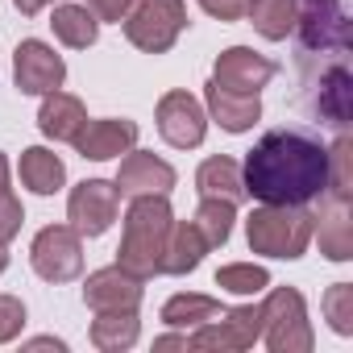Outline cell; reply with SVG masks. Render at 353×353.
I'll use <instances>...</instances> for the list:
<instances>
[{"mask_svg":"<svg viewBox=\"0 0 353 353\" xmlns=\"http://www.w3.org/2000/svg\"><path fill=\"white\" fill-rule=\"evenodd\" d=\"M63 179H67V166H63L59 154H50V150H42V145H34V150L21 154V183H26L30 192L54 196V192L63 188Z\"/></svg>","mask_w":353,"mask_h":353,"instance_id":"d6986e66","label":"cell"},{"mask_svg":"<svg viewBox=\"0 0 353 353\" xmlns=\"http://www.w3.org/2000/svg\"><path fill=\"white\" fill-rule=\"evenodd\" d=\"M83 303L92 312H137V303H141V279L129 274L125 266H104V270L88 274Z\"/></svg>","mask_w":353,"mask_h":353,"instance_id":"8fae6325","label":"cell"},{"mask_svg":"<svg viewBox=\"0 0 353 353\" xmlns=\"http://www.w3.org/2000/svg\"><path fill=\"white\" fill-rule=\"evenodd\" d=\"M83 121H88V112H83V104H79L75 96H67V92H46L42 112H38V125H42L46 137H54V141H75V133L83 129Z\"/></svg>","mask_w":353,"mask_h":353,"instance_id":"ac0fdd59","label":"cell"},{"mask_svg":"<svg viewBox=\"0 0 353 353\" xmlns=\"http://www.w3.org/2000/svg\"><path fill=\"white\" fill-rule=\"evenodd\" d=\"M154 349H188V336H162L154 341Z\"/></svg>","mask_w":353,"mask_h":353,"instance_id":"e575fe53","label":"cell"},{"mask_svg":"<svg viewBox=\"0 0 353 353\" xmlns=\"http://www.w3.org/2000/svg\"><path fill=\"white\" fill-rule=\"evenodd\" d=\"M137 141V125L133 121H83V129L75 133V150L92 162L117 158Z\"/></svg>","mask_w":353,"mask_h":353,"instance_id":"9a60e30c","label":"cell"},{"mask_svg":"<svg viewBox=\"0 0 353 353\" xmlns=\"http://www.w3.org/2000/svg\"><path fill=\"white\" fill-rule=\"evenodd\" d=\"M183 26H188L183 0H133V9L125 13V38L145 54L170 50Z\"/></svg>","mask_w":353,"mask_h":353,"instance_id":"277c9868","label":"cell"},{"mask_svg":"<svg viewBox=\"0 0 353 353\" xmlns=\"http://www.w3.org/2000/svg\"><path fill=\"white\" fill-rule=\"evenodd\" d=\"M50 26H54V34H59L67 46H75V50L92 46L96 34H100V21H96L83 5H59L54 17H50Z\"/></svg>","mask_w":353,"mask_h":353,"instance_id":"603a6c76","label":"cell"},{"mask_svg":"<svg viewBox=\"0 0 353 353\" xmlns=\"http://www.w3.org/2000/svg\"><path fill=\"white\" fill-rule=\"evenodd\" d=\"M9 196V162H5V154H0V200Z\"/></svg>","mask_w":353,"mask_h":353,"instance_id":"d590c367","label":"cell"},{"mask_svg":"<svg viewBox=\"0 0 353 353\" xmlns=\"http://www.w3.org/2000/svg\"><path fill=\"white\" fill-rule=\"evenodd\" d=\"M21 221H26V212H21V204H17V196L9 192L5 200H0V245H9V241L21 233Z\"/></svg>","mask_w":353,"mask_h":353,"instance_id":"1f68e13d","label":"cell"},{"mask_svg":"<svg viewBox=\"0 0 353 353\" xmlns=\"http://www.w3.org/2000/svg\"><path fill=\"white\" fill-rule=\"evenodd\" d=\"M349 108H353V83H349V71L345 67H332L320 83V112L336 125L349 121Z\"/></svg>","mask_w":353,"mask_h":353,"instance_id":"4316f807","label":"cell"},{"mask_svg":"<svg viewBox=\"0 0 353 353\" xmlns=\"http://www.w3.org/2000/svg\"><path fill=\"white\" fill-rule=\"evenodd\" d=\"M221 316V303L208 299V295H174L166 299L162 307V320L170 328H188V324H204V320H216Z\"/></svg>","mask_w":353,"mask_h":353,"instance_id":"484cf974","label":"cell"},{"mask_svg":"<svg viewBox=\"0 0 353 353\" xmlns=\"http://www.w3.org/2000/svg\"><path fill=\"white\" fill-rule=\"evenodd\" d=\"M270 75H274V63L262 59V54L250 50V46L225 50V54L216 59V67H212V83H216V88H229V92H258V88H266Z\"/></svg>","mask_w":353,"mask_h":353,"instance_id":"5bb4252c","label":"cell"},{"mask_svg":"<svg viewBox=\"0 0 353 353\" xmlns=\"http://www.w3.org/2000/svg\"><path fill=\"white\" fill-rule=\"evenodd\" d=\"M200 5H204V13H212L221 21H237V17H245L250 0H200Z\"/></svg>","mask_w":353,"mask_h":353,"instance_id":"836d02e7","label":"cell"},{"mask_svg":"<svg viewBox=\"0 0 353 353\" xmlns=\"http://www.w3.org/2000/svg\"><path fill=\"white\" fill-rule=\"evenodd\" d=\"M295 30L307 50H345L353 26L341 0H295Z\"/></svg>","mask_w":353,"mask_h":353,"instance_id":"8992f818","label":"cell"},{"mask_svg":"<svg viewBox=\"0 0 353 353\" xmlns=\"http://www.w3.org/2000/svg\"><path fill=\"white\" fill-rule=\"evenodd\" d=\"M262 332H266L270 353H307L312 349L307 307H303V295L295 287H279L262 303Z\"/></svg>","mask_w":353,"mask_h":353,"instance_id":"5b68a950","label":"cell"},{"mask_svg":"<svg viewBox=\"0 0 353 353\" xmlns=\"http://www.w3.org/2000/svg\"><path fill=\"white\" fill-rule=\"evenodd\" d=\"M117 204H121V196H117L112 183H104V179L79 183V188L71 192V200H67L71 229H75L79 237H100V233L117 221Z\"/></svg>","mask_w":353,"mask_h":353,"instance_id":"ba28073f","label":"cell"},{"mask_svg":"<svg viewBox=\"0 0 353 353\" xmlns=\"http://www.w3.org/2000/svg\"><path fill=\"white\" fill-rule=\"evenodd\" d=\"M204 254H208V241H204V233L196 229V221H179V225H170V237H166L162 270H158V274H188V270L200 266Z\"/></svg>","mask_w":353,"mask_h":353,"instance_id":"2e32d148","label":"cell"},{"mask_svg":"<svg viewBox=\"0 0 353 353\" xmlns=\"http://www.w3.org/2000/svg\"><path fill=\"white\" fill-rule=\"evenodd\" d=\"M170 225H174V216H170L166 196H133L129 216H125V237H121V250H117V258H121L117 266H125L137 279L158 274Z\"/></svg>","mask_w":353,"mask_h":353,"instance_id":"7a4b0ae2","label":"cell"},{"mask_svg":"<svg viewBox=\"0 0 353 353\" xmlns=\"http://www.w3.org/2000/svg\"><path fill=\"white\" fill-rule=\"evenodd\" d=\"M266 283H270V274H266L262 266H250V262H241V266H221V270H216V287H221V291H233V295H258Z\"/></svg>","mask_w":353,"mask_h":353,"instance_id":"83f0119b","label":"cell"},{"mask_svg":"<svg viewBox=\"0 0 353 353\" xmlns=\"http://www.w3.org/2000/svg\"><path fill=\"white\" fill-rule=\"evenodd\" d=\"M34 270L46 279V283H71L79 279L83 270V245H79V233L71 225H50L34 237Z\"/></svg>","mask_w":353,"mask_h":353,"instance_id":"52a82bcc","label":"cell"},{"mask_svg":"<svg viewBox=\"0 0 353 353\" xmlns=\"http://www.w3.org/2000/svg\"><path fill=\"white\" fill-rule=\"evenodd\" d=\"M196 188H200V196H216V200H229V204H237L245 196L241 166L233 158H208L196 174Z\"/></svg>","mask_w":353,"mask_h":353,"instance_id":"ffe728a7","label":"cell"},{"mask_svg":"<svg viewBox=\"0 0 353 353\" xmlns=\"http://www.w3.org/2000/svg\"><path fill=\"white\" fill-rule=\"evenodd\" d=\"M241 183L262 204H307L328 192V150L303 133H266L241 170Z\"/></svg>","mask_w":353,"mask_h":353,"instance_id":"6da1fadb","label":"cell"},{"mask_svg":"<svg viewBox=\"0 0 353 353\" xmlns=\"http://www.w3.org/2000/svg\"><path fill=\"white\" fill-rule=\"evenodd\" d=\"M137 312H96V324H92V345L104 349V353H121L137 341Z\"/></svg>","mask_w":353,"mask_h":353,"instance_id":"44dd1931","label":"cell"},{"mask_svg":"<svg viewBox=\"0 0 353 353\" xmlns=\"http://www.w3.org/2000/svg\"><path fill=\"white\" fill-rule=\"evenodd\" d=\"M316 233V216L303 204H266L245 221V237L254 254L266 258H299Z\"/></svg>","mask_w":353,"mask_h":353,"instance_id":"3957f363","label":"cell"},{"mask_svg":"<svg viewBox=\"0 0 353 353\" xmlns=\"http://www.w3.org/2000/svg\"><path fill=\"white\" fill-rule=\"evenodd\" d=\"M46 5H50V0H17L21 13H38V9H46Z\"/></svg>","mask_w":353,"mask_h":353,"instance_id":"8d00e7d4","label":"cell"},{"mask_svg":"<svg viewBox=\"0 0 353 353\" xmlns=\"http://www.w3.org/2000/svg\"><path fill=\"white\" fill-rule=\"evenodd\" d=\"M204 129H208V121H204V108H200V100L192 92H166L158 100V133H162V141L179 145V150H192V145L204 141Z\"/></svg>","mask_w":353,"mask_h":353,"instance_id":"9c48e42d","label":"cell"},{"mask_svg":"<svg viewBox=\"0 0 353 353\" xmlns=\"http://www.w3.org/2000/svg\"><path fill=\"white\" fill-rule=\"evenodd\" d=\"M208 108L221 121V129L229 133H245L258 117H262V100L258 92H229V88H208Z\"/></svg>","mask_w":353,"mask_h":353,"instance_id":"e0dca14e","label":"cell"},{"mask_svg":"<svg viewBox=\"0 0 353 353\" xmlns=\"http://www.w3.org/2000/svg\"><path fill=\"white\" fill-rule=\"evenodd\" d=\"M129 9H133V0H88V13L100 21H125Z\"/></svg>","mask_w":353,"mask_h":353,"instance_id":"d6a6232c","label":"cell"},{"mask_svg":"<svg viewBox=\"0 0 353 353\" xmlns=\"http://www.w3.org/2000/svg\"><path fill=\"white\" fill-rule=\"evenodd\" d=\"M320 254H328L332 262L353 258V221H349L345 204L320 212Z\"/></svg>","mask_w":353,"mask_h":353,"instance_id":"cb8c5ba5","label":"cell"},{"mask_svg":"<svg viewBox=\"0 0 353 353\" xmlns=\"http://www.w3.org/2000/svg\"><path fill=\"white\" fill-rule=\"evenodd\" d=\"M349 158H353V141L341 137L328 154V188H332V200L336 204H349V183H353V174H349Z\"/></svg>","mask_w":353,"mask_h":353,"instance_id":"f1b7e54d","label":"cell"},{"mask_svg":"<svg viewBox=\"0 0 353 353\" xmlns=\"http://www.w3.org/2000/svg\"><path fill=\"white\" fill-rule=\"evenodd\" d=\"M13 71H17V88H21L26 96L59 92V88H63V79H67L63 59H59L46 42H38V38H30V42H21V46H17Z\"/></svg>","mask_w":353,"mask_h":353,"instance_id":"30bf717a","label":"cell"},{"mask_svg":"<svg viewBox=\"0 0 353 353\" xmlns=\"http://www.w3.org/2000/svg\"><path fill=\"white\" fill-rule=\"evenodd\" d=\"M5 266H9V254H5V245H0V274H5Z\"/></svg>","mask_w":353,"mask_h":353,"instance_id":"74e56055","label":"cell"},{"mask_svg":"<svg viewBox=\"0 0 353 353\" xmlns=\"http://www.w3.org/2000/svg\"><path fill=\"white\" fill-rule=\"evenodd\" d=\"M233 221H237V204L216 200V196H204V204H200V212H196V229L204 233L208 250H216V245H225V241H229Z\"/></svg>","mask_w":353,"mask_h":353,"instance_id":"d4e9b609","label":"cell"},{"mask_svg":"<svg viewBox=\"0 0 353 353\" xmlns=\"http://www.w3.org/2000/svg\"><path fill=\"white\" fill-rule=\"evenodd\" d=\"M21 324H26V307H21V299H17V295H0V345L13 341V336L21 332Z\"/></svg>","mask_w":353,"mask_h":353,"instance_id":"4dcf8cb0","label":"cell"},{"mask_svg":"<svg viewBox=\"0 0 353 353\" xmlns=\"http://www.w3.org/2000/svg\"><path fill=\"white\" fill-rule=\"evenodd\" d=\"M324 316H328V324H332L341 336L353 332V287H349V283L328 287V295H324Z\"/></svg>","mask_w":353,"mask_h":353,"instance_id":"f546056e","label":"cell"},{"mask_svg":"<svg viewBox=\"0 0 353 353\" xmlns=\"http://www.w3.org/2000/svg\"><path fill=\"white\" fill-rule=\"evenodd\" d=\"M254 30L270 42H283L295 30V0H250L245 5Z\"/></svg>","mask_w":353,"mask_h":353,"instance_id":"7402d4cb","label":"cell"},{"mask_svg":"<svg viewBox=\"0 0 353 353\" xmlns=\"http://www.w3.org/2000/svg\"><path fill=\"white\" fill-rule=\"evenodd\" d=\"M117 196H166L170 188H174V170H170V162H162V158H154V154H145V150H137V154H129L125 162H121V170H117Z\"/></svg>","mask_w":353,"mask_h":353,"instance_id":"4fadbf2b","label":"cell"},{"mask_svg":"<svg viewBox=\"0 0 353 353\" xmlns=\"http://www.w3.org/2000/svg\"><path fill=\"white\" fill-rule=\"evenodd\" d=\"M262 336V307H233L221 324L200 328L196 336H188V349H250Z\"/></svg>","mask_w":353,"mask_h":353,"instance_id":"7c38bea8","label":"cell"}]
</instances>
